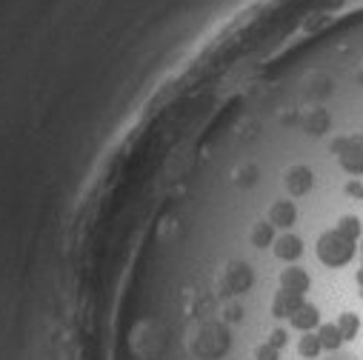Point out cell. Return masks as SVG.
<instances>
[{"label":"cell","mask_w":363,"mask_h":360,"mask_svg":"<svg viewBox=\"0 0 363 360\" xmlns=\"http://www.w3.org/2000/svg\"><path fill=\"white\" fill-rule=\"evenodd\" d=\"M289 323H292V329H298V332H312V329L320 326V309H318L315 303H306V300H303V306L289 317Z\"/></svg>","instance_id":"1"},{"label":"cell","mask_w":363,"mask_h":360,"mask_svg":"<svg viewBox=\"0 0 363 360\" xmlns=\"http://www.w3.org/2000/svg\"><path fill=\"white\" fill-rule=\"evenodd\" d=\"M318 337H320V346L329 349V351H337V349L346 343L343 334H340V329H337L335 323H320V326H318Z\"/></svg>","instance_id":"2"},{"label":"cell","mask_w":363,"mask_h":360,"mask_svg":"<svg viewBox=\"0 0 363 360\" xmlns=\"http://www.w3.org/2000/svg\"><path fill=\"white\" fill-rule=\"evenodd\" d=\"M335 326L340 329L343 340H354L357 332H360V315H354V312H340L337 320H335Z\"/></svg>","instance_id":"3"},{"label":"cell","mask_w":363,"mask_h":360,"mask_svg":"<svg viewBox=\"0 0 363 360\" xmlns=\"http://www.w3.org/2000/svg\"><path fill=\"white\" fill-rule=\"evenodd\" d=\"M320 337L318 334H312V332H303V337L298 340V354L301 357H306V360H315L318 354H320Z\"/></svg>","instance_id":"4"}]
</instances>
